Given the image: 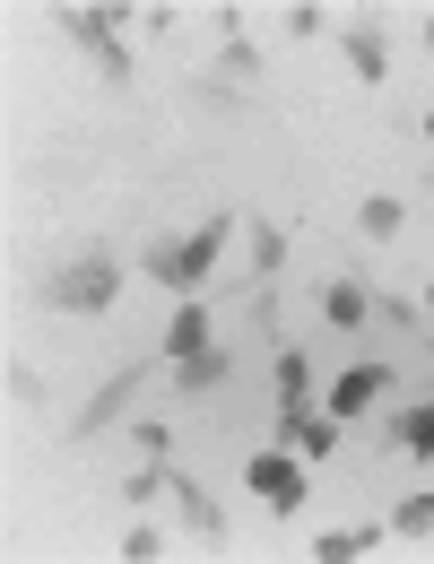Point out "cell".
<instances>
[{
    "label": "cell",
    "instance_id": "cell-14",
    "mask_svg": "<svg viewBox=\"0 0 434 564\" xmlns=\"http://www.w3.org/2000/svg\"><path fill=\"white\" fill-rule=\"evenodd\" d=\"M322 313H330L339 330H357V322H365V286H330V295H322Z\"/></svg>",
    "mask_w": 434,
    "mask_h": 564
},
{
    "label": "cell",
    "instance_id": "cell-6",
    "mask_svg": "<svg viewBox=\"0 0 434 564\" xmlns=\"http://www.w3.org/2000/svg\"><path fill=\"white\" fill-rule=\"evenodd\" d=\"M279 443H287V452H313V460H322V452L339 443V417H330V409L313 417L304 400H287V409H279Z\"/></svg>",
    "mask_w": 434,
    "mask_h": 564
},
{
    "label": "cell",
    "instance_id": "cell-7",
    "mask_svg": "<svg viewBox=\"0 0 434 564\" xmlns=\"http://www.w3.org/2000/svg\"><path fill=\"white\" fill-rule=\"evenodd\" d=\"M140 382H148V365H122V373H113V382H105V391L87 400V417H78V434L96 443L105 425H113V417H122V409H131V400H140Z\"/></svg>",
    "mask_w": 434,
    "mask_h": 564
},
{
    "label": "cell",
    "instance_id": "cell-11",
    "mask_svg": "<svg viewBox=\"0 0 434 564\" xmlns=\"http://www.w3.org/2000/svg\"><path fill=\"white\" fill-rule=\"evenodd\" d=\"M174 495H183V521H192V530H200L209 547H226V512H217L209 495H200V487H174Z\"/></svg>",
    "mask_w": 434,
    "mask_h": 564
},
{
    "label": "cell",
    "instance_id": "cell-16",
    "mask_svg": "<svg viewBox=\"0 0 434 564\" xmlns=\"http://www.w3.org/2000/svg\"><path fill=\"white\" fill-rule=\"evenodd\" d=\"M174 373H183V391H209L217 373H226V356H217V348H200L192 365H174Z\"/></svg>",
    "mask_w": 434,
    "mask_h": 564
},
{
    "label": "cell",
    "instance_id": "cell-17",
    "mask_svg": "<svg viewBox=\"0 0 434 564\" xmlns=\"http://www.w3.org/2000/svg\"><path fill=\"white\" fill-rule=\"evenodd\" d=\"M365 235L391 243V235H400V200H365Z\"/></svg>",
    "mask_w": 434,
    "mask_h": 564
},
{
    "label": "cell",
    "instance_id": "cell-21",
    "mask_svg": "<svg viewBox=\"0 0 434 564\" xmlns=\"http://www.w3.org/2000/svg\"><path fill=\"white\" fill-rule=\"evenodd\" d=\"M426 140H434V113H426Z\"/></svg>",
    "mask_w": 434,
    "mask_h": 564
},
{
    "label": "cell",
    "instance_id": "cell-10",
    "mask_svg": "<svg viewBox=\"0 0 434 564\" xmlns=\"http://www.w3.org/2000/svg\"><path fill=\"white\" fill-rule=\"evenodd\" d=\"M391 443H400L409 460H434V400H426V409H409V417L391 425Z\"/></svg>",
    "mask_w": 434,
    "mask_h": 564
},
{
    "label": "cell",
    "instance_id": "cell-19",
    "mask_svg": "<svg viewBox=\"0 0 434 564\" xmlns=\"http://www.w3.org/2000/svg\"><path fill=\"white\" fill-rule=\"evenodd\" d=\"M122 556H131V564H156V556H165V539H156V530H148V521H140V530L122 539Z\"/></svg>",
    "mask_w": 434,
    "mask_h": 564
},
{
    "label": "cell",
    "instance_id": "cell-5",
    "mask_svg": "<svg viewBox=\"0 0 434 564\" xmlns=\"http://www.w3.org/2000/svg\"><path fill=\"white\" fill-rule=\"evenodd\" d=\"M382 391H391V365H348V373L330 382V417H339V425L365 417V409H373Z\"/></svg>",
    "mask_w": 434,
    "mask_h": 564
},
{
    "label": "cell",
    "instance_id": "cell-18",
    "mask_svg": "<svg viewBox=\"0 0 434 564\" xmlns=\"http://www.w3.org/2000/svg\"><path fill=\"white\" fill-rule=\"evenodd\" d=\"M131 434H140V452H148V460H165V452H174V425H156V417H140Z\"/></svg>",
    "mask_w": 434,
    "mask_h": 564
},
{
    "label": "cell",
    "instance_id": "cell-15",
    "mask_svg": "<svg viewBox=\"0 0 434 564\" xmlns=\"http://www.w3.org/2000/svg\"><path fill=\"white\" fill-rule=\"evenodd\" d=\"M279 261H287V235H279V226H252V270H261V279H270V270H279Z\"/></svg>",
    "mask_w": 434,
    "mask_h": 564
},
{
    "label": "cell",
    "instance_id": "cell-20",
    "mask_svg": "<svg viewBox=\"0 0 434 564\" xmlns=\"http://www.w3.org/2000/svg\"><path fill=\"white\" fill-rule=\"evenodd\" d=\"M426 53H434V18H426Z\"/></svg>",
    "mask_w": 434,
    "mask_h": 564
},
{
    "label": "cell",
    "instance_id": "cell-1",
    "mask_svg": "<svg viewBox=\"0 0 434 564\" xmlns=\"http://www.w3.org/2000/svg\"><path fill=\"white\" fill-rule=\"evenodd\" d=\"M226 226H235V217H200L183 243H148V279L174 286V295H200V286H209V261L226 252Z\"/></svg>",
    "mask_w": 434,
    "mask_h": 564
},
{
    "label": "cell",
    "instance_id": "cell-9",
    "mask_svg": "<svg viewBox=\"0 0 434 564\" xmlns=\"http://www.w3.org/2000/svg\"><path fill=\"white\" fill-rule=\"evenodd\" d=\"M348 70H357L365 87H382V78H391V44H382L373 26H357V35H348Z\"/></svg>",
    "mask_w": 434,
    "mask_h": 564
},
{
    "label": "cell",
    "instance_id": "cell-8",
    "mask_svg": "<svg viewBox=\"0 0 434 564\" xmlns=\"http://www.w3.org/2000/svg\"><path fill=\"white\" fill-rule=\"evenodd\" d=\"M200 348H209V313H200V295H183V313H174V330H165V356L192 365Z\"/></svg>",
    "mask_w": 434,
    "mask_h": 564
},
{
    "label": "cell",
    "instance_id": "cell-4",
    "mask_svg": "<svg viewBox=\"0 0 434 564\" xmlns=\"http://www.w3.org/2000/svg\"><path fill=\"white\" fill-rule=\"evenodd\" d=\"M243 478H252V495H261V503H270V512H279V521H287L295 503H304V469H295V452H261V460H252V469H243Z\"/></svg>",
    "mask_w": 434,
    "mask_h": 564
},
{
    "label": "cell",
    "instance_id": "cell-2",
    "mask_svg": "<svg viewBox=\"0 0 434 564\" xmlns=\"http://www.w3.org/2000/svg\"><path fill=\"white\" fill-rule=\"evenodd\" d=\"M113 286H122L113 252H87V261H70L62 279L44 286V304H53V313H105V304H113Z\"/></svg>",
    "mask_w": 434,
    "mask_h": 564
},
{
    "label": "cell",
    "instance_id": "cell-3",
    "mask_svg": "<svg viewBox=\"0 0 434 564\" xmlns=\"http://www.w3.org/2000/svg\"><path fill=\"white\" fill-rule=\"evenodd\" d=\"M62 35L96 53V70H105V87H122V78H131V53L113 44V9H62Z\"/></svg>",
    "mask_w": 434,
    "mask_h": 564
},
{
    "label": "cell",
    "instance_id": "cell-12",
    "mask_svg": "<svg viewBox=\"0 0 434 564\" xmlns=\"http://www.w3.org/2000/svg\"><path fill=\"white\" fill-rule=\"evenodd\" d=\"M304 391H313V356L287 348V356H279V409H287V400H304Z\"/></svg>",
    "mask_w": 434,
    "mask_h": 564
},
{
    "label": "cell",
    "instance_id": "cell-13",
    "mask_svg": "<svg viewBox=\"0 0 434 564\" xmlns=\"http://www.w3.org/2000/svg\"><path fill=\"white\" fill-rule=\"evenodd\" d=\"M434 530V495H409L400 512H391V539H426Z\"/></svg>",
    "mask_w": 434,
    "mask_h": 564
}]
</instances>
